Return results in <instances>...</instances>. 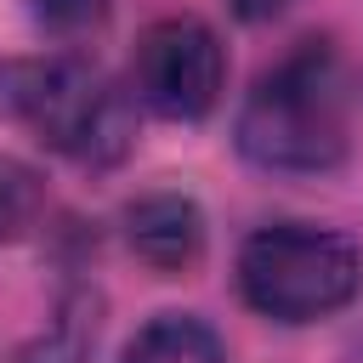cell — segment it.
I'll list each match as a JSON object with an SVG mask.
<instances>
[{"label": "cell", "instance_id": "6da1fadb", "mask_svg": "<svg viewBox=\"0 0 363 363\" xmlns=\"http://www.w3.org/2000/svg\"><path fill=\"white\" fill-rule=\"evenodd\" d=\"M346 130H352V74L318 40L267 68L238 108V153L278 176L335 170L352 142Z\"/></svg>", "mask_w": 363, "mask_h": 363}, {"label": "cell", "instance_id": "7a4b0ae2", "mask_svg": "<svg viewBox=\"0 0 363 363\" xmlns=\"http://www.w3.org/2000/svg\"><path fill=\"white\" fill-rule=\"evenodd\" d=\"M0 113L23 119L45 147L79 164H119L136 142V102L85 57L0 62Z\"/></svg>", "mask_w": 363, "mask_h": 363}, {"label": "cell", "instance_id": "3957f363", "mask_svg": "<svg viewBox=\"0 0 363 363\" xmlns=\"http://www.w3.org/2000/svg\"><path fill=\"white\" fill-rule=\"evenodd\" d=\"M363 289V255L352 238L306 221H278L244 238L238 295L272 323H318L352 306Z\"/></svg>", "mask_w": 363, "mask_h": 363}, {"label": "cell", "instance_id": "277c9868", "mask_svg": "<svg viewBox=\"0 0 363 363\" xmlns=\"http://www.w3.org/2000/svg\"><path fill=\"white\" fill-rule=\"evenodd\" d=\"M136 102H147L159 119H204L221 102L227 57L210 23L199 17H159L130 57Z\"/></svg>", "mask_w": 363, "mask_h": 363}, {"label": "cell", "instance_id": "5b68a950", "mask_svg": "<svg viewBox=\"0 0 363 363\" xmlns=\"http://www.w3.org/2000/svg\"><path fill=\"white\" fill-rule=\"evenodd\" d=\"M125 244L159 278H182L204 255V210L182 193H147L125 204Z\"/></svg>", "mask_w": 363, "mask_h": 363}, {"label": "cell", "instance_id": "8992f818", "mask_svg": "<svg viewBox=\"0 0 363 363\" xmlns=\"http://www.w3.org/2000/svg\"><path fill=\"white\" fill-rule=\"evenodd\" d=\"M125 363H227L221 335L193 312H159L125 346Z\"/></svg>", "mask_w": 363, "mask_h": 363}, {"label": "cell", "instance_id": "52a82bcc", "mask_svg": "<svg viewBox=\"0 0 363 363\" xmlns=\"http://www.w3.org/2000/svg\"><path fill=\"white\" fill-rule=\"evenodd\" d=\"M40 216H45V182L23 159L0 153V244L28 238L40 227Z\"/></svg>", "mask_w": 363, "mask_h": 363}, {"label": "cell", "instance_id": "ba28073f", "mask_svg": "<svg viewBox=\"0 0 363 363\" xmlns=\"http://www.w3.org/2000/svg\"><path fill=\"white\" fill-rule=\"evenodd\" d=\"M28 17H34L40 34L74 45V40H85L108 23V0H28Z\"/></svg>", "mask_w": 363, "mask_h": 363}, {"label": "cell", "instance_id": "9c48e42d", "mask_svg": "<svg viewBox=\"0 0 363 363\" xmlns=\"http://www.w3.org/2000/svg\"><path fill=\"white\" fill-rule=\"evenodd\" d=\"M74 357H79V346H74L68 335H51V340H40V346L17 352L11 363H74Z\"/></svg>", "mask_w": 363, "mask_h": 363}, {"label": "cell", "instance_id": "30bf717a", "mask_svg": "<svg viewBox=\"0 0 363 363\" xmlns=\"http://www.w3.org/2000/svg\"><path fill=\"white\" fill-rule=\"evenodd\" d=\"M238 23H272L278 11H289V0H227Z\"/></svg>", "mask_w": 363, "mask_h": 363}]
</instances>
